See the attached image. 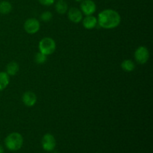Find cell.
Masks as SVG:
<instances>
[{"label": "cell", "mask_w": 153, "mask_h": 153, "mask_svg": "<svg viewBox=\"0 0 153 153\" xmlns=\"http://www.w3.org/2000/svg\"><path fill=\"white\" fill-rule=\"evenodd\" d=\"M41 145L45 151L52 152L56 146V140L52 134L47 133L42 137Z\"/></svg>", "instance_id": "8992f818"}, {"label": "cell", "mask_w": 153, "mask_h": 153, "mask_svg": "<svg viewBox=\"0 0 153 153\" xmlns=\"http://www.w3.org/2000/svg\"><path fill=\"white\" fill-rule=\"evenodd\" d=\"M4 145L10 151H17L23 145V137L18 132H12L4 139Z\"/></svg>", "instance_id": "7a4b0ae2"}, {"label": "cell", "mask_w": 153, "mask_h": 153, "mask_svg": "<svg viewBox=\"0 0 153 153\" xmlns=\"http://www.w3.org/2000/svg\"><path fill=\"white\" fill-rule=\"evenodd\" d=\"M52 152H53V153H59V152H58V151H54L53 150V151H52Z\"/></svg>", "instance_id": "ffe728a7"}, {"label": "cell", "mask_w": 153, "mask_h": 153, "mask_svg": "<svg viewBox=\"0 0 153 153\" xmlns=\"http://www.w3.org/2000/svg\"><path fill=\"white\" fill-rule=\"evenodd\" d=\"M19 70V64L16 61H11V62L8 63L6 67V73L9 76H13L16 75Z\"/></svg>", "instance_id": "7c38bea8"}, {"label": "cell", "mask_w": 153, "mask_h": 153, "mask_svg": "<svg viewBox=\"0 0 153 153\" xmlns=\"http://www.w3.org/2000/svg\"><path fill=\"white\" fill-rule=\"evenodd\" d=\"M80 10L85 16L93 15L97 10V4L93 0H82Z\"/></svg>", "instance_id": "52a82bcc"}, {"label": "cell", "mask_w": 153, "mask_h": 153, "mask_svg": "<svg viewBox=\"0 0 153 153\" xmlns=\"http://www.w3.org/2000/svg\"><path fill=\"white\" fill-rule=\"evenodd\" d=\"M75 1H82V0H75Z\"/></svg>", "instance_id": "44dd1931"}, {"label": "cell", "mask_w": 153, "mask_h": 153, "mask_svg": "<svg viewBox=\"0 0 153 153\" xmlns=\"http://www.w3.org/2000/svg\"><path fill=\"white\" fill-rule=\"evenodd\" d=\"M121 68L123 71L131 73V72L134 71V70L135 69V64L131 60L126 59L121 63Z\"/></svg>", "instance_id": "5bb4252c"}, {"label": "cell", "mask_w": 153, "mask_h": 153, "mask_svg": "<svg viewBox=\"0 0 153 153\" xmlns=\"http://www.w3.org/2000/svg\"><path fill=\"white\" fill-rule=\"evenodd\" d=\"M47 60V56L42 52H37L34 57V61L37 64H43Z\"/></svg>", "instance_id": "2e32d148"}, {"label": "cell", "mask_w": 153, "mask_h": 153, "mask_svg": "<svg viewBox=\"0 0 153 153\" xmlns=\"http://www.w3.org/2000/svg\"><path fill=\"white\" fill-rule=\"evenodd\" d=\"M37 96L34 92L26 91L23 94L22 97V101L26 107H33L37 102Z\"/></svg>", "instance_id": "9c48e42d"}, {"label": "cell", "mask_w": 153, "mask_h": 153, "mask_svg": "<svg viewBox=\"0 0 153 153\" xmlns=\"http://www.w3.org/2000/svg\"><path fill=\"white\" fill-rule=\"evenodd\" d=\"M55 8L57 13H58L59 14H64L67 13L69 9L68 4L65 0H58L55 2Z\"/></svg>", "instance_id": "8fae6325"}, {"label": "cell", "mask_w": 153, "mask_h": 153, "mask_svg": "<svg viewBox=\"0 0 153 153\" xmlns=\"http://www.w3.org/2000/svg\"><path fill=\"white\" fill-rule=\"evenodd\" d=\"M40 28V23L35 18H29L24 22V29L28 34H34L38 32Z\"/></svg>", "instance_id": "5b68a950"}, {"label": "cell", "mask_w": 153, "mask_h": 153, "mask_svg": "<svg viewBox=\"0 0 153 153\" xmlns=\"http://www.w3.org/2000/svg\"><path fill=\"white\" fill-rule=\"evenodd\" d=\"M67 17L73 23H79L83 19V13L80 9L73 7L67 10Z\"/></svg>", "instance_id": "ba28073f"}, {"label": "cell", "mask_w": 153, "mask_h": 153, "mask_svg": "<svg viewBox=\"0 0 153 153\" xmlns=\"http://www.w3.org/2000/svg\"><path fill=\"white\" fill-rule=\"evenodd\" d=\"M12 10V4L7 1H0V13L1 14H8Z\"/></svg>", "instance_id": "9a60e30c"}, {"label": "cell", "mask_w": 153, "mask_h": 153, "mask_svg": "<svg viewBox=\"0 0 153 153\" xmlns=\"http://www.w3.org/2000/svg\"><path fill=\"white\" fill-rule=\"evenodd\" d=\"M52 19V13L50 11H44L40 15V19L45 22H49Z\"/></svg>", "instance_id": "e0dca14e"}, {"label": "cell", "mask_w": 153, "mask_h": 153, "mask_svg": "<svg viewBox=\"0 0 153 153\" xmlns=\"http://www.w3.org/2000/svg\"><path fill=\"white\" fill-rule=\"evenodd\" d=\"M38 47L40 52L48 56L55 52V49H56V43H55L54 39L51 38V37H43L39 42Z\"/></svg>", "instance_id": "3957f363"}, {"label": "cell", "mask_w": 153, "mask_h": 153, "mask_svg": "<svg viewBox=\"0 0 153 153\" xmlns=\"http://www.w3.org/2000/svg\"><path fill=\"white\" fill-rule=\"evenodd\" d=\"M97 22L100 27L105 29H113L120 25L121 16L117 10L113 9H105L98 14Z\"/></svg>", "instance_id": "6da1fadb"}, {"label": "cell", "mask_w": 153, "mask_h": 153, "mask_svg": "<svg viewBox=\"0 0 153 153\" xmlns=\"http://www.w3.org/2000/svg\"><path fill=\"white\" fill-rule=\"evenodd\" d=\"M0 153H4V149L1 145H0Z\"/></svg>", "instance_id": "d6986e66"}, {"label": "cell", "mask_w": 153, "mask_h": 153, "mask_svg": "<svg viewBox=\"0 0 153 153\" xmlns=\"http://www.w3.org/2000/svg\"><path fill=\"white\" fill-rule=\"evenodd\" d=\"M38 1L43 6H51L55 2V0H38Z\"/></svg>", "instance_id": "ac0fdd59"}, {"label": "cell", "mask_w": 153, "mask_h": 153, "mask_svg": "<svg viewBox=\"0 0 153 153\" xmlns=\"http://www.w3.org/2000/svg\"><path fill=\"white\" fill-rule=\"evenodd\" d=\"M10 77L6 72H0V91H2L8 86Z\"/></svg>", "instance_id": "4fadbf2b"}, {"label": "cell", "mask_w": 153, "mask_h": 153, "mask_svg": "<svg viewBox=\"0 0 153 153\" xmlns=\"http://www.w3.org/2000/svg\"><path fill=\"white\" fill-rule=\"evenodd\" d=\"M134 59L140 64H145L149 58V49L144 46H139L134 52Z\"/></svg>", "instance_id": "277c9868"}, {"label": "cell", "mask_w": 153, "mask_h": 153, "mask_svg": "<svg viewBox=\"0 0 153 153\" xmlns=\"http://www.w3.org/2000/svg\"><path fill=\"white\" fill-rule=\"evenodd\" d=\"M82 24H83L84 28L86 29L91 30L93 28H96L97 25H98V22H97V18L95 17L93 15H88V16H85V18L82 19Z\"/></svg>", "instance_id": "30bf717a"}]
</instances>
